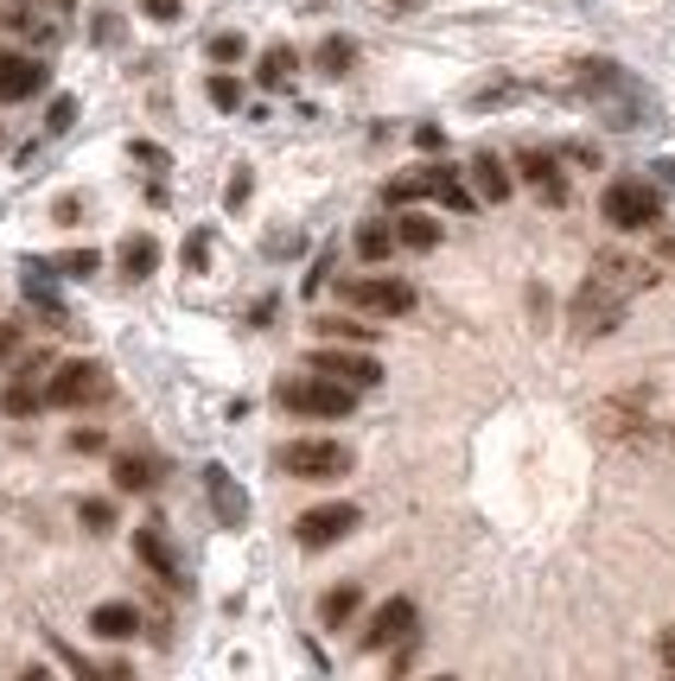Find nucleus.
<instances>
[{"label":"nucleus","instance_id":"obj_1","mask_svg":"<svg viewBox=\"0 0 675 681\" xmlns=\"http://www.w3.org/2000/svg\"><path fill=\"white\" fill-rule=\"evenodd\" d=\"M650 280V267L638 262H618V255H600V274L573 294V325L587 332V338H600V332H612L618 319H625V300H631V287H643Z\"/></svg>","mask_w":675,"mask_h":681},{"label":"nucleus","instance_id":"obj_2","mask_svg":"<svg viewBox=\"0 0 675 681\" xmlns=\"http://www.w3.org/2000/svg\"><path fill=\"white\" fill-rule=\"evenodd\" d=\"M281 408H294V415H312V420H338L357 408V389L351 382L325 377V370H312V377H294L281 382Z\"/></svg>","mask_w":675,"mask_h":681},{"label":"nucleus","instance_id":"obj_3","mask_svg":"<svg viewBox=\"0 0 675 681\" xmlns=\"http://www.w3.org/2000/svg\"><path fill=\"white\" fill-rule=\"evenodd\" d=\"M281 471L287 478H312V485L344 478L351 471V446H338V440H294V446H281Z\"/></svg>","mask_w":675,"mask_h":681},{"label":"nucleus","instance_id":"obj_4","mask_svg":"<svg viewBox=\"0 0 675 681\" xmlns=\"http://www.w3.org/2000/svg\"><path fill=\"white\" fill-rule=\"evenodd\" d=\"M600 211H605V224H612V229H650L663 204H656V191H650V186H638V179H618V186H605Z\"/></svg>","mask_w":675,"mask_h":681},{"label":"nucleus","instance_id":"obj_5","mask_svg":"<svg viewBox=\"0 0 675 681\" xmlns=\"http://www.w3.org/2000/svg\"><path fill=\"white\" fill-rule=\"evenodd\" d=\"M344 300L357 312H376V319H402V312H414V287L395 280V274H370V280H351Z\"/></svg>","mask_w":675,"mask_h":681},{"label":"nucleus","instance_id":"obj_6","mask_svg":"<svg viewBox=\"0 0 675 681\" xmlns=\"http://www.w3.org/2000/svg\"><path fill=\"white\" fill-rule=\"evenodd\" d=\"M357 523H364L357 503H319V510H306L300 523H294V535H300V548H332V541H344Z\"/></svg>","mask_w":675,"mask_h":681},{"label":"nucleus","instance_id":"obj_7","mask_svg":"<svg viewBox=\"0 0 675 681\" xmlns=\"http://www.w3.org/2000/svg\"><path fill=\"white\" fill-rule=\"evenodd\" d=\"M90 395H103V363H64L58 377H51V389H45V402L51 408H76V402H90Z\"/></svg>","mask_w":675,"mask_h":681},{"label":"nucleus","instance_id":"obj_8","mask_svg":"<svg viewBox=\"0 0 675 681\" xmlns=\"http://www.w3.org/2000/svg\"><path fill=\"white\" fill-rule=\"evenodd\" d=\"M414 637V599H382L364 631V649H389V644H408Z\"/></svg>","mask_w":675,"mask_h":681},{"label":"nucleus","instance_id":"obj_9","mask_svg":"<svg viewBox=\"0 0 675 681\" xmlns=\"http://www.w3.org/2000/svg\"><path fill=\"white\" fill-rule=\"evenodd\" d=\"M312 370L351 382V389H376V382H382V363L364 357V350H312Z\"/></svg>","mask_w":675,"mask_h":681},{"label":"nucleus","instance_id":"obj_10","mask_svg":"<svg viewBox=\"0 0 675 681\" xmlns=\"http://www.w3.org/2000/svg\"><path fill=\"white\" fill-rule=\"evenodd\" d=\"M204 491H211V510H217V523H224V529H242V523H249V497L229 485L224 465H211V471H204Z\"/></svg>","mask_w":675,"mask_h":681},{"label":"nucleus","instance_id":"obj_11","mask_svg":"<svg viewBox=\"0 0 675 681\" xmlns=\"http://www.w3.org/2000/svg\"><path fill=\"white\" fill-rule=\"evenodd\" d=\"M38 83H45V71H38L33 58H20V51H0V103H26Z\"/></svg>","mask_w":675,"mask_h":681},{"label":"nucleus","instance_id":"obj_12","mask_svg":"<svg viewBox=\"0 0 675 681\" xmlns=\"http://www.w3.org/2000/svg\"><path fill=\"white\" fill-rule=\"evenodd\" d=\"M90 631H96V637H109V644H128V637L141 631V611L121 606V599H109V606L90 611Z\"/></svg>","mask_w":675,"mask_h":681},{"label":"nucleus","instance_id":"obj_13","mask_svg":"<svg viewBox=\"0 0 675 681\" xmlns=\"http://www.w3.org/2000/svg\"><path fill=\"white\" fill-rule=\"evenodd\" d=\"M134 548H141V561H147L159 580H179V561H173V548H166V535H159V523H147V529H134Z\"/></svg>","mask_w":675,"mask_h":681},{"label":"nucleus","instance_id":"obj_14","mask_svg":"<svg viewBox=\"0 0 675 681\" xmlns=\"http://www.w3.org/2000/svg\"><path fill=\"white\" fill-rule=\"evenodd\" d=\"M517 166H523V179L542 191L548 204H561V198H567V186H561V172H555V159H548V153H523Z\"/></svg>","mask_w":675,"mask_h":681},{"label":"nucleus","instance_id":"obj_15","mask_svg":"<svg viewBox=\"0 0 675 681\" xmlns=\"http://www.w3.org/2000/svg\"><path fill=\"white\" fill-rule=\"evenodd\" d=\"M472 179H478V198H485V204H504V198H510V172H504L497 153H478V159H472Z\"/></svg>","mask_w":675,"mask_h":681},{"label":"nucleus","instance_id":"obj_16","mask_svg":"<svg viewBox=\"0 0 675 681\" xmlns=\"http://www.w3.org/2000/svg\"><path fill=\"white\" fill-rule=\"evenodd\" d=\"M121 267H128L134 280L153 274V267H159V242H153V236H128V242H121Z\"/></svg>","mask_w":675,"mask_h":681},{"label":"nucleus","instance_id":"obj_17","mask_svg":"<svg viewBox=\"0 0 675 681\" xmlns=\"http://www.w3.org/2000/svg\"><path fill=\"white\" fill-rule=\"evenodd\" d=\"M0 408H7V415L13 420H26L38 408V389H33V370H20V377L7 382V395H0Z\"/></svg>","mask_w":675,"mask_h":681},{"label":"nucleus","instance_id":"obj_18","mask_svg":"<svg viewBox=\"0 0 675 681\" xmlns=\"http://www.w3.org/2000/svg\"><path fill=\"white\" fill-rule=\"evenodd\" d=\"M395 236H402V249H434V242H440V224L421 217V211H408V217L395 224Z\"/></svg>","mask_w":675,"mask_h":681},{"label":"nucleus","instance_id":"obj_19","mask_svg":"<svg viewBox=\"0 0 675 681\" xmlns=\"http://www.w3.org/2000/svg\"><path fill=\"white\" fill-rule=\"evenodd\" d=\"M395 242H402V236H395L389 224H364V229H357V255H364V262H382Z\"/></svg>","mask_w":675,"mask_h":681},{"label":"nucleus","instance_id":"obj_20","mask_svg":"<svg viewBox=\"0 0 675 681\" xmlns=\"http://www.w3.org/2000/svg\"><path fill=\"white\" fill-rule=\"evenodd\" d=\"M294 64H300V58H294V45H274V51H262V83H268V89H281V83L294 76Z\"/></svg>","mask_w":675,"mask_h":681},{"label":"nucleus","instance_id":"obj_21","mask_svg":"<svg viewBox=\"0 0 675 681\" xmlns=\"http://www.w3.org/2000/svg\"><path fill=\"white\" fill-rule=\"evenodd\" d=\"M147 485H153L147 458H115V491H147Z\"/></svg>","mask_w":675,"mask_h":681},{"label":"nucleus","instance_id":"obj_22","mask_svg":"<svg viewBox=\"0 0 675 681\" xmlns=\"http://www.w3.org/2000/svg\"><path fill=\"white\" fill-rule=\"evenodd\" d=\"M357 599H364V593H357V586H338V593H325V606H319V618H325V624H344V618H351V611H357Z\"/></svg>","mask_w":675,"mask_h":681},{"label":"nucleus","instance_id":"obj_23","mask_svg":"<svg viewBox=\"0 0 675 681\" xmlns=\"http://www.w3.org/2000/svg\"><path fill=\"white\" fill-rule=\"evenodd\" d=\"M351 58H357V45H351V38H325V45H319V64H325L332 76L351 71Z\"/></svg>","mask_w":675,"mask_h":681},{"label":"nucleus","instance_id":"obj_24","mask_svg":"<svg viewBox=\"0 0 675 681\" xmlns=\"http://www.w3.org/2000/svg\"><path fill=\"white\" fill-rule=\"evenodd\" d=\"M204 89H211V103H217V109H242V83H236V76H211V83H204Z\"/></svg>","mask_w":675,"mask_h":681},{"label":"nucleus","instance_id":"obj_25","mask_svg":"<svg viewBox=\"0 0 675 681\" xmlns=\"http://www.w3.org/2000/svg\"><path fill=\"white\" fill-rule=\"evenodd\" d=\"M434 198H440L447 211H472V191L459 186V172H440V191H434Z\"/></svg>","mask_w":675,"mask_h":681},{"label":"nucleus","instance_id":"obj_26","mask_svg":"<svg viewBox=\"0 0 675 681\" xmlns=\"http://www.w3.org/2000/svg\"><path fill=\"white\" fill-rule=\"evenodd\" d=\"M242 51H249V45H242V33H217V38H211V64H236Z\"/></svg>","mask_w":675,"mask_h":681},{"label":"nucleus","instance_id":"obj_27","mask_svg":"<svg viewBox=\"0 0 675 681\" xmlns=\"http://www.w3.org/2000/svg\"><path fill=\"white\" fill-rule=\"evenodd\" d=\"M96 262H103L96 249H71V255H58V267H64V274H96Z\"/></svg>","mask_w":675,"mask_h":681},{"label":"nucleus","instance_id":"obj_28","mask_svg":"<svg viewBox=\"0 0 675 681\" xmlns=\"http://www.w3.org/2000/svg\"><path fill=\"white\" fill-rule=\"evenodd\" d=\"M71 121H76V103H71V96H58V103H51V115H45V128H51V134H64Z\"/></svg>","mask_w":675,"mask_h":681},{"label":"nucleus","instance_id":"obj_29","mask_svg":"<svg viewBox=\"0 0 675 681\" xmlns=\"http://www.w3.org/2000/svg\"><path fill=\"white\" fill-rule=\"evenodd\" d=\"M224 204H229V211H236V204H249V172H242V166H236V179L224 186Z\"/></svg>","mask_w":675,"mask_h":681},{"label":"nucleus","instance_id":"obj_30","mask_svg":"<svg viewBox=\"0 0 675 681\" xmlns=\"http://www.w3.org/2000/svg\"><path fill=\"white\" fill-rule=\"evenodd\" d=\"M76 516H83V523H90V529H109V523H115V510H109V503H83V510H76Z\"/></svg>","mask_w":675,"mask_h":681},{"label":"nucleus","instance_id":"obj_31","mask_svg":"<svg viewBox=\"0 0 675 681\" xmlns=\"http://www.w3.org/2000/svg\"><path fill=\"white\" fill-rule=\"evenodd\" d=\"M414 147H427V153H440V147H447V134H440V128H414Z\"/></svg>","mask_w":675,"mask_h":681},{"label":"nucleus","instance_id":"obj_32","mask_svg":"<svg viewBox=\"0 0 675 681\" xmlns=\"http://www.w3.org/2000/svg\"><path fill=\"white\" fill-rule=\"evenodd\" d=\"M71 446H76V453H103V433H90V427H76V433H71Z\"/></svg>","mask_w":675,"mask_h":681},{"label":"nucleus","instance_id":"obj_33","mask_svg":"<svg viewBox=\"0 0 675 681\" xmlns=\"http://www.w3.org/2000/svg\"><path fill=\"white\" fill-rule=\"evenodd\" d=\"M325 332H332V338H370V325H351V319H332Z\"/></svg>","mask_w":675,"mask_h":681},{"label":"nucleus","instance_id":"obj_34","mask_svg":"<svg viewBox=\"0 0 675 681\" xmlns=\"http://www.w3.org/2000/svg\"><path fill=\"white\" fill-rule=\"evenodd\" d=\"M153 20H179V0H141Z\"/></svg>","mask_w":675,"mask_h":681},{"label":"nucleus","instance_id":"obj_35","mask_svg":"<svg viewBox=\"0 0 675 681\" xmlns=\"http://www.w3.org/2000/svg\"><path fill=\"white\" fill-rule=\"evenodd\" d=\"M13 350H20V325H0V363H7Z\"/></svg>","mask_w":675,"mask_h":681},{"label":"nucleus","instance_id":"obj_36","mask_svg":"<svg viewBox=\"0 0 675 681\" xmlns=\"http://www.w3.org/2000/svg\"><path fill=\"white\" fill-rule=\"evenodd\" d=\"M663 662H670V669H675V637H663Z\"/></svg>","mask_w":675,"mask_h":681},{"label":"nucleus","instance_id":"obj_37","mask_svg":"<svg viewBox=\"0 0 675 681\" xmlns=\"http://www.w3.org/2000/svg\"><path fill=\"white\" fill-rule=\"evenodd\" d=\"M395 7H414V0H395Z\"/></svg>","mask_w":675,"mask_h":681}]
</instances>
